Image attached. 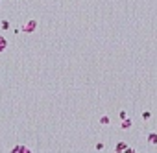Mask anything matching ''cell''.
<instances>
[{
  "label": "cell",
  "instance_id": "cell-10",
  "mask_svg": "<svg viewBox=\"0 0 157 153\" xmlns=\"http://www.w3.org/2000/svg\"><path fill=\"white\" fill-rule=\"evenodd\" d=\"M96 149H98V151L103 149V142H98V144H96Z\"/></svg>",
  "mask_w": 157,
  "mask_h": 153
},
{
  "label": "cell",
  "instance_id": "cell-11",
  "mask_svg": "<svg viewBox=\"0 0 157 153\" xmlns=\"http://www.w3.org/2000/svg\"><path fill=\"white\" fill-rule=\"evenodd\" d=\"M124 153H137V151H133V149H131V148L128 146V148H126V151H124Z\"/></svg>",
  "mask_w": 157,
  "mask_h": 153
},
{
  "label": "cell",
  "instance_id": "cell-6",
  "mask_svg": "<svg viewBox=\"0 0 157 153\" xmlns=\"http://www.w3.org/2000/svg\"><path fill=\"white\" fill-rule=\"evenodd\" d=\"M0 26H2V30H9V20H7V19H4L2 22H0Z\"/></svg>",
  "mask_w": 157,
  "mask_h": 153
},
{
  "label": "cell",
  "instance_id": "cell-5",
  "mask_svg": "<svg viewBox=\"0 0 157 153\" xmlns=\"http://www.w3.org/2000/svg\"><path fill=\"white\" fill-rule=\"evenodd\" d=\"M148 142L155 146V144H157V133H150V135H148Z\"/></svg>",
  "mask_w": 157,
  "mask_h": 153
},
{
  "label": "cell",
  "instance_id": "cell-13",
  "mask_svg": "<svg viewBox=\"0 0 157 153\" xmlns=\"http://www.w3.org/2000/svg\"><path fill=\"white\" fill-rule=\"evenodd\" d=\"M9 153H19V146H15V148H13L11 151H9Z\"/></svg>",
  "mask_w": 157,
  "mask_h": 153
},
{
  "label": "cell",
  "instance_id": "cell-9",
  "mask_svg": "<svg viewBox=\"0 0 157 153\" xmlns=\"http://www.w3.org/2000/svg\"><path fill=\"white\" fill-rule=\"evenodd\" d=\"M150 118H152V113L150 111H144L142 113V120H150Z\"/></svg>",
  "mask_w": 157,
  "mask_h": 153
},
{
  "label": "cell",
  "instance_id": "cell-7",
  "mask_svg": "<svg viewBox=\"0 0 157 153\" xmlns=\"http://www.w3.org/2000/svg\"><path fill=\"white\" fill-rule=\"evenodd\" d=\"M109 122H111V120H109V116H102V118H100V124H102V126H107Z\"/></svg>",
  "mask_w": 157,
  "mask_h": 153
},
{
  "label": "cell",
  "instance_id": "cell-1",
  "mask_svg": "<svg viewBox=\"0 0 157 153\" xmlns=\"http://www.w3.org/2000/svg\"><path fill=\"white\" fill-rule=\"evenodd\" d=\"M35 30H37V20H33V19L28 20V22L20 28V31H24V33H31V31H35Z\"/></svg>",
  "mask_w": 157,
  "mask_h": 153
},
{
  "label": "cell",
  "instance_id": "cell-8",
  "mask_svg": "<svg viewBox=\"0 0 157 153\" xmlns=\"http://www.w3.org/2000/svg\"><path fill=\"white\" fill-rule=\"evenodd\" d=\"M19 153H31V149L26 146H19Z\"/></svg>",
  "mask_w": 157,
  "mask_h": 153
},
{
  "label": "cell",
  "instance_id": "cell-4",
  "mask_svg": "<svg viewBox=\"0 0 157 153\" xmlns=\"http://www.w3.org/2000/svg\"><path fill=\"white\" fill-rule=\"evenodd\" d=\"M6 48H7V41H6V37L0 35V52H4Z\"/></svg>",
  "mask_w": 157,
  "mask_h": 153
},
{
  "label": "cell",
  "instance_id": "cell-12",
  "mask_svg": "<svg viewBox=\"0 0 157 153\" xmlns=\"http://www.w3.org/2000/svg\"><path fill=\"white\" fill-rule=\"evenodd\" d=\"M126 116H128V113H126V111H120V120H122V118H126Z\"/></svg>",
  "mask_w": 157,
  "mask_h": 153
},
{
  "label": "cell",
  "instance_id": "cell-2",
  "mask_svg": "<svg viewBox=\"0 0 157 153\" xmlns=\"http://www.w3.org/2000/svg\"><path fill=\"white\" fill-rule=\"evenodd\" d=\"M126 148H128V144H126V142H117V146H115V151H117V153H124Z\"/></svg>",
  "mask_w": 157,
  "mask_h": 153
},
{
  "label": "cell",
  "instance_id": "cell-3",
  "mask_svg": "<svg viewBox=\"0 0 157 153\" xmlns=\"http://www.w3.org/2000/svg\"><path fill=\"white\" fill-rule=\"evenodd\" d=\"M120 126H122V129H129V127H131V120H129L128 116L122 118V124H120Z\"/></svg>",
  "mask_w": 157,
  "mask_h": 153
}]
</instances>
